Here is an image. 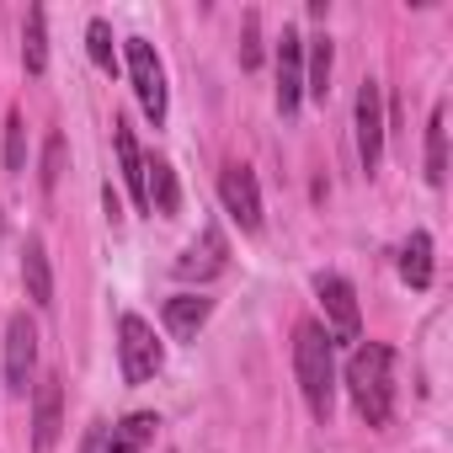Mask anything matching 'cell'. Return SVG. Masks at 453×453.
Returning <instances> with one entry per match:
<instances>
[{
    "instance_id": "cell-1",
    "label": "cell",
    "mask_w": 453,
    "mask_h": 453,
    "mask_svg": "<svg viewBox=\"0 0 453 453\" xmlns=\"http://www.w3.org/2000/svg\"><path fill=\"white\" fill-rule=\"evenodd\" d=\"M347 395L368 426H389L395 416V352L384 342H357L347 357Z\"/></svg>"
},
{
    "instance_id": "cell-2",
    "label": "cell",
    "mask_w": 453,
    "mask_h": 453,
    "mask_svg": "<svg viewBox=\"0 0 453 453\" xmlns=\"http://www.w3.org/2000/svg\"><path fill=\"white\" fill-rule=\"evenodd\" d=\"M294 373H299V389L315 411V421H331V405H336V352H331V336L320 320H299L294 326Z\"/></svg>"
},
{
    "instance_id": "cell-3",
    "label": "cell",
    "mask_w": 453,
    "mask_h": 453,
    "mask_svg": "<svg viewBox=\"0 0 453 453\" xmlns=\"http://www.w3.org/2000/svg\"><path fill=\"white\" fill-rule=\"evenodd\" d=\"M123 59H128V81H134V96H139L144 118L160 128V123H165V107H171V91H165V65H160L155 43L128 38V43H123Z\"/></svg>"
},
{
    "instance_id": "cell-4",
    "label": "cell",
    "mask_w": 453,
    "mask_h": 453,
    "mask_svg": "<svg viewBox=\"0 0 453 453\" xmlns=\"http://www.w3.org/2000/svg\"><path fill=\"white\" fill-rule=\"evenodd\" d=\"M118 363H123L128 384H150L160 373V363H165V347H160L155 326L144 315H134V310L118 320Z\"/></svg>"
},
{
    "instance_id": "cell-5",
    "label": "cell",
    "mask_w": 453,
    "mask_h": 453,
    "mask_svg": "<svg viewBox=\"0 0 453 453\" xmlns=\"http://www.w3.org/2000/svg\"><path fill=\"white\" fill-rule=\"evenodd\" d=\"M315 294H320V304H326V336H331V347H357V342H363L357 288H352L342 273H320V278H315Z\"/></svg>"
},
{
    "instance_id": "cell-6",
    "label": "cell",
    "mask_w": 453,
    "mask_h": 453,
    "mask_svg": "<svg viewBox=\"0 0 453 453\" xmlns=\"http://www.w3.org/2000/svg\"><path fill=\"white\" fill-rule=\"evenodd\" d=\"M33 373H38V326L17 310L6 320V342H0V389H12V395H27L33 389Z\"/></svg>"
},
{
    "instance_id": "cell-7",
    "label": "cell",
    "mask_w": 453,
    "mask_h": 453,
    "mask_svg": "<svg viewBox=\"0 0 453 453\" xmlns=\"http://www.w3.org/2000/svg\"><path fill=\"white\" fill-rule=\"evenodd\" d=\"M219 197H224V213H230L246 235L262 230V187H257V171L251 165H241V160L224 165L219 171Z\"/></svg>"
},
{
    "instance_id": "cell-8",
    "label": "cell",
    "mask_w": 453,
    "mask_h": 453,
    "mask_svg": "<svg viewBox=\"0 0 453 453\" xmlns=\"http://www.w3.org/2000/svg\"><path fill=\"white\" fill-rule=\"evenodd\" d=\"M224 267H230V241H224V230H219V224H203V230H197V241L176 257V278L181 283H213Z\"/></svg>"
},
{
    "instance_id": "cell-9",
    "label": "cell",
    "mask_w": 453,
    "mask_h": 453,
    "mask_svg": "<svg viewBox=\"0 0 453 453\" xmlns=\"http://www.w3.org/2000/svg\"><path fill=\"white\" fill-rule=\"evenodd\" d=\"M384 86L368 75L363 86H357V160H363V171L373 176L379 171V160H384Z\"/></svg>"
},
{
    "instance_id": "cell-10",
    "label": "cell",
    "mask_w": 453,
    "mask_h": 453,
    "mask_svg": "<svg viewBox=\"0 0 453 453\" xmlns=\"http://www.w3.org/2000/svg\"><path fill=\"white\" fill-rule=\"evenodd\" d=\"M299 102H304V33L283 27V38H278V112L294 118Z\"/></svg>"
},
{
    "instance_id": "cell-11",
    "label": "cell",
    "mask_w": 453,
    "mask_h": 453,
    "mask_svg": "<svg viewBox=\"0 0 453 453\" xmlns=\"http://www.w3.org/2000/svg\"><path fill=\"white\" fill-rule=\"evenodd\" d=\"M65 432V379L49 373L43 384H33V453H49Z\"/></svg>"
},
{
    "instance_id": "cell-12",
    "label": "cell",
    "mask_w": 453,
    "mask_h": 453,
    "mask_svg": "<svg viewBox=\"0 0 453 453\" xmlns=\"http://www.w3.org/2000/svg\"><path fill=\"white\" fill-rule=\"evenodd\" d=\"M144 208L160 213V219H176L181 213V181H176V165L150 155L144 160Z\"/></svg>"
},
{
    "instance_id": "cell-13",
    "label": "cell",
    "mask_w": 453,
    "mask_h": 453,
    "mask_svg": "<svg viewBox=\"0 0 453 453\" xmlns=\"http://www.w3.org/2000/svg\"><path fill=\"white\" fill-rule=\"evenodd\" d=\"M22 288L38 310H54V262H49V246L43 235H27L22 241Z\"/></svg>"
},
{
    "instance_id": "cell-14",
    "label": "cell",
    "mask_w": 453,
    "mask_h": 453,
    "mask_svg": "<svg viewBox=\"0 0 453 453\" xmlns=\"http://www.w3.org/2000/svg\"><path fill=\"white\" fill-rule=\"evenodd\" d=\"M155 426H160L155 411H134V416H123L118 426H102L96 453H144V448L155 442Z\"/></svg>"
},
{
    "instance_id": "cell-15",
    "label": "cell",
    "mask_w": 453,
    "mask_h": 453,
    "mask_svg": "<svg viewBox=\"0 0 453 453\" xmlns=\"http://www.w3.org/2000/svg\"><path fill=\"white\" fill-rule=\"evenodd\" d=\"M208 315H213V299H203V294H171V299L160 304V320H165V331H171L176 342H192V336L208 326Z\"/></svg>"
},
{
    "instance_id": "cell-16",
    "label": "cell",
    "mask_w": 453,
    "mask_h": 453,
    "mask_svg": "<svg viewBox=\"0 0 453 453\" xmlns=\"http://www.w3.org/2000/svg\"><path fill=\"white\" fill-rule=\"evenodd\" d=\"M112 144H118V171H123V187H128V197L144 208V150H139V139H134L128 118H112ZM144 213H150V208H144Z\"/></svg>"
},
{
    "instance_id": "cell-17",
    "label": "cell",
    "mask_w": 453,
    "mask_h": 453,
    "mask_svg": "<svg viewBox=\"0 0 453 453\" xmlns=\"http://www.w3.org/2000/svg\"><path fill=\"white\" fill-rule=\"evenodd\" d=\"M331 70H336L331 33H315V38H304V96L326 102V91H331Z\"/></svg>"
},
{
    "instance_id": "cell-18",
    "label": "cell",
    "mask_w": 453,
    "mask_h": 453,
    "mask_svg": "<svg viewBox=\"0 0 453 453\" xmlns=\"http://www.w3.org/2000/svg\"><path fill=\"white\" fill-rule=\"evenodd\" d=\"M22 65H27V75L49 70V12L43 6H33L22 22Z\"/></svg>"
},
{
    "instance_id": "cell-19",
    "label": "cell",
    "mask_w": 453,
    "mask_h": 453,
    "mask_svg": "<svg viewBox=\"0 0 453 453\" xmlns=\"http://www.w3.org/2000/svg\"><path fill=\"white\" fill-rule=\"evenodd\" d=\"M426 181L442 187L448 181V107L437 102L426 118Z\"/></svg>"
},
{
    "instance_id": "cell-20",
    "label": "cell",
    "mask_w": 453,
    "mask_h": 453,
    "mask_svg": "<svg viewBox=\"0 0 453 453\" xmlns=\"http://www.w3.org/2000/svg\"><path fill=\"white\" fill-rule=\"evenodd\" d=\"M400 278L411 288H432V235L411 230V241L400 246Z\"/></svg>"
},
{
    "instance_id": "cell-21",
    "label": "cell",
    "mask_w": 453,
    "mask_h": 453,
    "mask_svg": "<svg viewBox=\"0 0 453 453\" xmlns=\"http://www.w3.org/2000/svg\"><path fill=\"white\" fill-rule=\"evenodd\" d=\"M86 49H91V59H96L102 70H118V49H112V22H107V17H91V22H86Z\"/></svg>"
},
{
    "instance_id": "cell-22",
    "label": "cell",
    "mask_w": 453,
    "mask_h": 453,
    "mask_svg": "<svg viewBox=\"0 0 453 453\" xmlns=\"http://www.w3.org/2000/svg\"><path fill=\"white\" fill-rule=\"evenodd\" d=\"M6 171H12V176L27 171V123H22L17 107L6 112Z\"/></svg>"
},
{
    "instance_id": "cell-23",
    "label": "cell",
    "mask_w": 453,
    "mask_h": 453,
    "mask_svg": "<svg viewBox=\"0 0 453 453\" xmlns=\"http://www.w3.org/2000/svg\"><path fill=\"white\" fill-rule=\"evenodd\" d=\"M65 155H70V139H65V134H49V144H43V171H38V187H43V192L59 187V176H65Z\"/></svg>"
},
{
    "instance_id": "cell-24",
    "label": "cell",
    "mask_w": 453,
    "mask_h": 453,
    "mask_svg": "<svg viewBox=\"0 0 453 453\" xmlns=\"http://www.w3.org/2000/svg\"><path fill=\"white\" fill-rule=\"evenodd\" d=\"M241 65L246 70L262 65V17L257 12H246V22H241Z\"/></svg>"
},
{
    "instance_id": "cell-25",
    "label": "cell",
    "mask_w": 453,
    "mask_h": 453,
    "mask_svg": "<svg viewBox=\"0 0 453 453\" xmlns=\"http://www.w3.org/2000/svg\"><path fill=\"white\" fill-rule=\"evenodd\" d=\"M0 241H6V208H0Z\"/></svg>"
}]
</instances>
